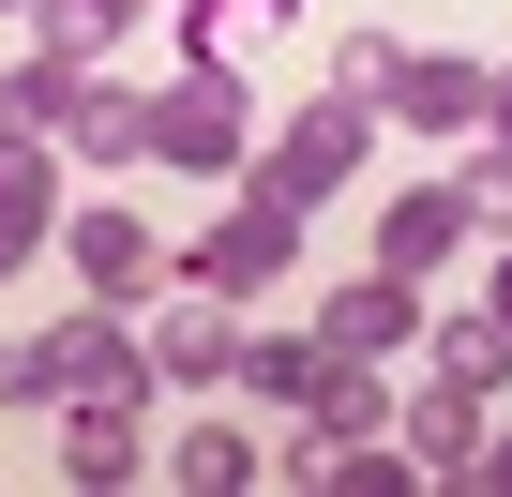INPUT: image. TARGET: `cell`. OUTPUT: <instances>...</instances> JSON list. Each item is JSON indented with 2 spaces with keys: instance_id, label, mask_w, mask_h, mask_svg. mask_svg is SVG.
Segmentation results:
<instances>
[{
  "instance_id": "8992f818",
  "label": "cell",
  "mask_w": 512,
  "mask_h": 497,
  "mask_svg": "<svg viewBox=\"0 0 512 497\" xmlns=\"http://www.w3.org/2000/svg\"><path fill=\"white\" fill-rule=\"evenodd\" d=\"M136 362H151V377H196V392H211V377H241V302L166 287V302H151V332H136Z\"/></svg>"
},
{
  "instance_id": "6da1fadb",
  "label": "cell",
  "mask_w": 512,
  "mask_h": 497,
  "mask_svg": "<svg viewBox=\"0 0 512 497\" xmlns=\"http://www.w3.org/2000/svg\"><path fill=\"white\" fill-rule=\"evenodd\" d=\"M136 136H151V166H196V181H241L256 166V106L211 61H181L166 91H136Z\"/></svg>"
},
{
  "instance_id": "ba28073f",
  "label": "cell",
  "mask_w": 512,
  "mask_h": 497,
  "mask_svg": "<svg viewBox=\"0 0 512 497\" xmlns=\"http://www.w3.org/2000/svg\"><path fill=\"white\" fill-rule=\"evenodd\" d=\"M317 332H332V362H407L422 347V287L407 272H362V287L317 302Z\"/></svg>"
},
{
  "instance_id": "9c48e42d",
  "label": "cell",
  "mask_w": 512,
  "mask_h": 497,
  "mask_svg": "<svg viewBox=\"0 0 512 497\" xmlns=\"http://www.w3.org/2000/svg\"><path fill=\"white\" fill-rule=\"evenodd\" d=\"M392 437H407V467H437V482H467L497 422H482V392H467V377H422V392H392Z\"/></svg>"
},
{
  "instance_id": "5b68a950",
  "label": "cell",
  "mask_w": 512,
  "mask_h": 497,
  "mask_svg": "<svg viewBox=\"0 0 512 497\" xmlns=\"http://www.w3.org/2000/svg\"><path fill=\"white\" fill-rule=\"evenodd\" d=\"M256 181L302 196V211H317V196H347V181H362V106H347V91H317L302 121H272V136H256Z\"/></svg>"
},
{
  "instance_id": "d4e9b609",
  "label": "cell",
  "mask_w": 512,
  "mask_h": 497,
  "mask_svg": "<svg viewBox=\"0 0 512 497\" xmlns=\"http://www.w3.org/2000/svg\"><path fill=\"white\" fill-rule=\"evenodd\" d=\"M467 482H512V437H482V467H467Z\"/></svg>"
},
{
  "instance_id": "ac0fdd59",
  "label": "cell",
  "mask_w": 512,
  "mask_h": 497,
  "mask_svg": "<svg viewBox=\"0 0 512 497\" xmlns=\"http://www.w3.org/2000/svg\"><path fill=\"white\" fill-rule=\"evenodd\" d=\"M136 16H151V0H46V16H31V46H61V61H106Z\"/></svg>"
},
{
  "instance_id": "7a4b0ae2",
  "label": "cell",
  "mask_w": 512,
  "mask_h": 497,
  "mask_svg": "<svg viewBox=\"0 0 512 497\" xmlns=\"http://www.w3.org/2000/svg\"><path fill=\"white\" fill-rule=\"evenodd\" d=\"M106 377H136L121 302H76V317H46V332L0 347V407H76V392H106Z\"/></svg>"
},
{
  "instance_id": "277c9868",
  "label": "cell",
  "mask_w": 512,
  "mask_h": 497,
  "mask_svg": "<svg viewBox=\"0 0 512 497\" xmlns=\"http://www.w3.org/2000/svg\"><path fill=\"white\" fill-rule=\"evenodd\" d=\"M61 257H76V287H91V302H166V287H181V257L136 226V196H91V211L61 226Z\"/></svg>"
},
{
  "instance_id": "ffe728a7",
  "label": "cell",
  "mask_w": 512,
  "mask_h": 497,
  "mask_svg": "<svg viewBox=\"0 0 512 497\" xmlns=\"http://www.w3.org/2000/svg\"><path fill=\"white\" fill-rule=\"evenodd\" d=\"M332 91H347V106H392V91H407V46H392V31H347V46H332Z\"/></svg>"
},
{
  "instance_id": "9a60e30c",
  "label": "cell",
  "mask_w": 512,
  "mask_h": 497,
  "mask_svg": "<svg viewBox=\"0 0 512 497\" xmlns=\"http://www.w3.org/2000/svg\"><path fill=\"white\" fill-rule=\"evenodd\" d=\"M482 91H497V61H407L392 106H407L422 136H482Z\"/></svg>"
},
{
  "instance_id": "603a6c76",
  "label": "cell",
  "mask_w": 512,
  "mask_h": 497,
  "mask_svg": "<svg viewBox=\"0 0 512 497\" xmlns=\"http://www.w3.org/2000/svg\"><path fill=\"white\" fill-rule=\"evenodd\" d=\"M482 136H497V151H512V61H497V91H482Z\"/></svg>"
},
{
  "instance_id": "8fae6325",
  "label": "cell",
  "mask_w": 512,
  "mask_h": 497,
  "mask_svg": "<svg viewBox=\"0 0 512 497\" xmlns=\"http://www.w3.org/2000/svg\"><path fill=\"white\" fill-rule=\"evenodd\" d=\"M452 241H482V226H467V196H452V181H422V196H392V211H377V272H407V287H422Z\"/></svg>"
},
{
  "instance_id": "52a82bcc",
  "label": "cell",
  "mask_w": 512,
  "mask_h": 497,
  "mask_svg": "<svg viewBox=\"0 0 512 497\" xmlns=\"http://www.w3.org/2000/svg\"><path fill=\"white\" fill-rule=\"evenodd\" d=\"M61 452H76V482H136V452H151V362L106 377V392H76L61 407Z\"/></svg>"
},
{
  "instance_id": "2e32d148",
  "label": "cell",
  "mask_w": 512,
  "mask_h": 497,
  "mask_svg": "<svg viewBox=\"0 0 512 497\" xmlns=\"http://www.w3.org/2000/svg\"><path fill=\"white\" fill-rule=\"evenodd\" d=\"M166 482H181V497H241V482H256V437H241V422H181V437H166Z\"/></svg>"
},
{
  "instance_id": "e0dca14e",
  "label": "cell",
  "mask_w": 512,
  "mask_h": 497,
  "mask_svg": "<svg viewBox=\"0 0 512 497\" xmlns=\"http://www.w3.org/2000/svg\"><path fill=\"white\" fill-rule=\"evenodd\" d=\"M317 377H332V332H256V347H241V392H256V407H302Z\"/></svg>"
},
{
  "instance_id": "30bf717a",
  "label": "cell",
  "mask_w": 512,
  "mask_h": 497,
  "mask_svg": "<svg viewBox=\"0 0 512 497\" xmlns=\"http://www.w3.org/2000/svg\"><path fill=\"white\" fill-rule=\"evenodd\" d=\"M76 91H91V61L31 46L16 76H0V151H61V136H76Z\"/></svg>"
},
{
  "instance_id": "cb8c5ba5",
  "label": "cell",
  "mask_w": 512,
  "mask_h": 497,
  "mask_svg": "<svg viewBox=\"0 0 512 497\" xmlns=\"http://www.w3.org/2000/svg\"><path fill=\"white\" fill-rule=\"evenodd\" d=\"M482 317H497V332H512V241H497V302H482Z\"/></svg>"
},
{
  "instance_id": "7c38bea8",
  "label": "cell",
  "mask_w": 512,
  "mask_h": 497,
  "mask_svg": "<svg viewBox=\"0 0 512 497\" xmlns=\"http://www.w3.org/2000/svg\"><path fill=\"white\" fill-rule=\"evenodd\" d=\"M302 16V0H181V61H211V76H241L256 46H272Z\"/></svg>"
},
{
  "instance_id": "484cf974",
  "label": "cell",
  "mask_w": 512,
  "mask_h": 497,
  "mask_svg": "<svg viewBox=\"0 0 512 497\" xmlns=\"http://www.w3.org/2000/svg\"><path fill=\"white\" fill-rule=\"evenodd\" d=\"M0 16H46V0H0Z\"/></svg>"
},
{
  "instance_id": "5bb4252c",
  "label": "cell",
  "mask_w": 512,
  "mask_h": 497,
  "mask_svg": "<svg viewBox=\"0 0 512 497\" xmlns=\"http://www.w3.org/2000/svg\"><path fill=\"white\" fill-rule=\"evenodd\" d=\"M46 241H61V166L46 151H0V272L46 257Z\"/></svg>"
},
{
  "instance_id": "44dd1931",
  "label": "cell",
  "mask_w": 512,
  "mask_h": 497,
  "mask_svg": "<svg viewBox=\"0 0 512 497\" xmlns=\"http://www.w3.org/2000/svg\"><path fill=\"white\" fill-rule=\"evenodd\" d=\"M452 196H467V226H482V241H512V151H497V136L452 166Z\"/></svg>"
},
{
  "instance_id": "4fadbf2b",
  "label": "cell",
  "mask_w": 512,
  "mask_h": 497,
  "mask_svg": "<svg viewBox=\"0 0 512 497\" xmlns=\"http://www.w3.org/2000/svg\"><path fill=\"white\" fill-rule=\"evenodd\" d=\"M302 422H317V437H332V452H347V467H362V452H377V437H392V392H377V362H332V377H317V392H302Z\"/></svg>"
},
{
  "instance_id": "7402d4cb",
  "label": "cell",
  "mask_w": 512,
  "mask_h": 497,
  "mask_svg": "<svg viewBox=\"0 0 512 497\" xmlns=\"http://www.w3.org/2000/svg\"><path fill=\"white\" fill-rule=\"evenodd\" d=\"M497 362H512V332H497V317H452V332H437V377H467V392H497Z\"/></svg>"
},
{
  "instance_id": "3957f363",
  "label": "cell",
  "mask_w": 512,
  "mask_h": 497,
  "mask_svg": "<svg viewBox=\"0 0 512 497\" xmlns=\"http://www.w3.org/2000/svg\"><path fill=\"white\" fill-rule=\"evenodd\" d=\"M302 272V196H272L241 166V196H226V226H196V257H181V287H211V302H256V287H287Z\"/></svg>"
},
{
  "instance_id": "d6986e66",
  "label": "cell",
  "mask_w": 512,
  "mask_h": 497,
  "mask_svg": "<svg viewBox=\"0 0 512 497\" xmlns=\"http://www.w3.org/2000/svg\"><path fill=\"white\" fill-rule=\"evenodd\" d=\"M61 151H76V166H136V151H151V136H136V91H106V76H91V91H76V136H61Z\"/></svg>"
}]
</instances>
